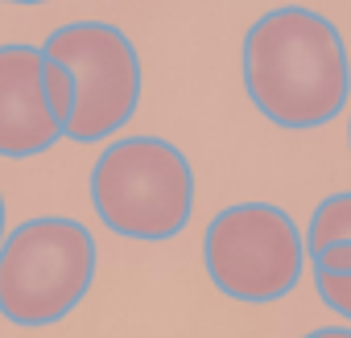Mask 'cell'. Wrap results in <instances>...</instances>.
<instances>
[{
    "mask_svg": "<svg viewBox=\"0 0 351 338\" xmlns=\"http://www.w3.org/2000/svg\"><path fill=\"white\" fill-rule=\"evenodd\" d=\"M244 91L277 128L330 124L351 99V62L335 21L302 5L256 17L244 34Z\"/></svg>",
    "mask_w": 351,
    "mask_h": 338,
    "instance_id": "1",
    "label": "cell"
},
{
    "mask_svg": "<svg viewBox=\"0 0 351 338\" xmlns=\"http://www.w3.org/2000/svg\"><path fill=\"white\" fill-rule=\"evenodd\" d=\"M91 207L112 235L161 244L195 215V169L161 136H120L91 165Z\"/></svg>",
    "mask_w": 351,
    "mask_h": 338,
    "instance_id": "2",
    "label": "cell"
},
{
    "mask_svg": "<svg viewBox=\"0 0 351 338\" xmlns=\"http://www.w3.org/2000/svg\"><path fill=\"white\" fill-rule=\"evenodd\" d=\"M95 268V235L79 219H25L0 244V317L25 330L62 322L87 301Z\"/></svg>",
    "mask_w": 351,
    "mask_h": 338,
    "instance_id": "3",
    "label": "cell"
},
{
    "mask_svg": "<svg viewBox=\"0 0 351 338\" xmlns=\"http://www.w3.org/2000/svg\"><path fill=\"white\" fill-rule=\"evenodd\" d=\"M203 264L223 297L269 305L298 289L306 272V239L289 211L273 203H236L207 223Z\"/></svg>",
    "mask_w": 351,
    "mask_h": 338,
    "instance_id": "4",
    "label": "cell"
},
{
    "mask_svg": "<svg viewBox=\"0 0 351 338\" xmlns=\"http://www.w3.org/2000/svg\"><path fill=\"white\" fill-rule=\"evenodd\" d=\"M42 54L66 62L79 79V107L66 124V140H108L141 107V54L124 29L108 21H71L42 42Z\"/></svg>",
    "mask_w": 351,
    "mask_h": 338,
    "instance_id": "5",
    "label": "cell"
},
{
    "mask_svg": "<svg viewBox=\"0 0 351 338\" xmlns=\"http://www.w3.org/2000/svg\"><path fill=\"white\" fill-rule=\"evenodd\" d=\"M66 128L42 95V46H0V157H38L54 148Z\"/></svg>",
    "mask_w": 351,
    "mask_h": 338,
    "instance_id": "6",
    "label": "cell"
},
{
    "mask_svg": "<svg viewBox=\"0 0 351 338\" xmlns=\"http://www.w3.org/2000/svg\"><path fill=\"white\" fill-rule=\"evenodd\" d=\"M306 239V256L326 248V244H347L351 239V190H339L330 198H322L310 215V227L302 231Z\"/></svg>",
    "mask_w": 351,
    "mask_h": 338,
    "instance_id": "7",
    "label": "cell"
},
{
    "mask_svg": "<svg viewBox=\"0 0 351 338\" xmlns=\"http://www.w3.org/2000/svg\"><path fill=\"white\" fill-rule=\"evenodd\" d=\"M42 95H46V107L54 112V120L66 128L79 107V79L66 62H58L50 54H42Z\"/></svg>",
    "mask_w": 351,
    "mask_h": 338,
    "instance_id": "8",
    "label": "cell"
},
{
    "mask_svg": "<svg viewBox=\"0 0 351 338\" xmlns=\"http://www.w3.org/2000/svg\"><path fill=\"white\" fill-rule=\"evenodd\" d=\"M314 289L322 297L326 309H335L339 317L351 322V276H326V272H314Z\"/></svg>",
    "mask_w": 351,
    "mask_h": 338,
    "instance_id": "9",
    "label": "cell"
},
{
    "mask_svg": "<svg viewBox=\"0 0 351 338\" xmlns=\"http://www.w3.org/2000/svg\"><path fill=\"white\" fill-rule=\"evenodd\" d=\"M310 264H314V272H326V276H351V239L310 252Z\"/></svg>",
    "mask_w": 351,
    "mask_h": 338,
    "instance_id": "10",
    "label": "cell"
},
{
    "mask_svg": "<svg viewBox=\"0 0 351 338\" xmlns=\"http://www.w3.org/2000/svg\"><path fill=\"white\" fill-rule=\"evenodd\" d=\"M302 338H351V326H318V330H310Z\"/></svg>",
    "mask_w": 351,
    "mask_h": 338,
    "instance_id": "11",
    "label": "cell"
},
{
    "mask_svg": "<svg viewBox=\"0 0 351 338\" xmlns=\"http://www.w3.org/2000/svg\"><path fill=\"white\" fill-rule=\"evenodd\" d=\"M5 235H9L5 231V198H0V244H5Z\"/></svg>",
    "mask_w": 351,
    "mask_h": 338,
    "instance_id": "12",
    "label": "cell"
},
{
    "mask_svg": "<svg viewBox=\"0 0 351 338\" xmlns=\"http://www.w3.org/2000/svg\"><path fill=\"white\" fill-rule=\"evenodd\" d=\"M0 5H46V0H0Z\"/></svg>",
    "mask_w": 351,
    "mask_h": 338,
    "instance_id": "13",
    "label": "cell"
},
{
    "mask_svg": "<svg viewBox=\"0 0 351 338\" xmlns=\"http://www.w3.org/2000/svg\"><path fill=\"white\" fill-rule=\"evenodd\" d=\"M347 140H351V120H347Z\"/></svg>",
    "mask_w": 351,
    "mask_h": 338,
    "instance_id": "14",
    "label": "cell"
}]
</instances>
